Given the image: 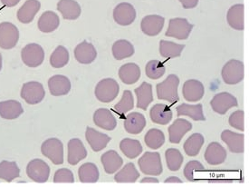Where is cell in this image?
Segmentation results:
<instances>
[{
	"label": "cell",
	"mask_w": 249,
	"mask_h": 187,
	"mask_svg": "<svg viewBox=\"0 0 249 187\" xmlns=\"http://www.w3.org/2000/svg\"><path fill=\"white\" fill-rule=\"evenodd\" d=\"M179 85V78L176 75H170L163 82L158 84L157 96L160 100H166L171 104L179 101L178 94V87Z\"/></svg>",
	"instance_id": "cell-1"
},
{
	"label": "cell",
	"mask_w": 249,
	"mask_h": 187,
	"mask_svg": "<svg viewBox=\"0 0 249 187\" xmlns=\"http://www.w3.org/2000/svg\"><path fill=\"white\" fill-rule=\"evenodd\" d=\"M138 164L141 171L147 175L158 176L163 171L160 154L157 152H146L139 159Z\"/></svg>",
	"instance_id": "cell-2"
},
{
	"label": "cell",
	"mask_w": 249,
	"mask_h": 187,
	"mask_svg": "<svg viewBox=\"0 0 249 187\" xmlns=\"http://www.w3.org/2000/svg\"><path fill=\"white\" fill-rule=\"evenodd\" d=\"M120 86L117 81L112 78H105L100 81L95 87V96L100 102L110 103L118 96Z\"/></svg>",
	"instance_id": "cell-3"
},
{
	"label": "cell",
	"mask_w": 249,
	"mask_h": 187,
	"mask_svg": "<svg viewBox=\"0 0 249 187\" xmlns=\"http://www.w3.org/2000/svg\"><path fill=\"white\" fill-rule=\"evenodd\" d=\"M41 152L43 155L52 161L53 165H62L64 163V146L57 138H49L42 144Z\"/></svg>",
	"instance_id": "cell-4"
},
{
	"label": "cell",
	"mask_w": 249,
	"mask_h": 187,
	"mask_svg": "<svg viewBox=\"0 0 249 187\" xmlns=\"http://www.w3.org/2000/svg\"><path fill=\"white\" fill-rule=\"evenodd\" d=\"M20 95L27 104L36 105L44 100L46 96V91L41 83L32 81L23 85Z\"/></svg>",
	"instance_id": "cell-5"
},
{
	"label": "cell",
	"mask_w": 249,
	"mask_h": 187,
	"mask_svg": "<svg viewBox=\"0 0 249 187\" xmlns=\"http://www.w3.org/2000/svg\"><path fill=\"white\" fill-rule=\"evenodd\" d=\"M245 67L243 62L236 59L230 60L222 68V78L228 85H236L244 78Z\"/></svg>",
	"instance_id": "cell-6"
},
{
	"label": "cell",
	"mask_w": 249,
	"mask_h": 187,
	"mask_svg": "<svg viewBox=\"0 0 249 187\" xmlns=\"http://www.w3.org/2000/svg\"><path fill=\"white\" fill-rule=\"evenodd\" d=\"M193 27L194 26L186 19H172L170 20L168 30L165 35L166 37H174L178 40H185L189 38Z\"/></svg>",
	"instance_id": "cell-7"
},
{
	"label": "cell",
	"mask_w": 249,
	"mask_h": 187,
	"mask_svg": "<svg viewBox=\"0 0 249 187\" xmlns=\"http://www.w3.org/2000/svg\"><path fill=\"white\" fill-rule=\"evenodd\" d=\"M21 58L27 67H39L45 60V52L38 44H28L22 49Z\"/></svg>",
	"instance_id": "cell-8"
},
{
	"label": "cell",
	"mask_w": 249,
	"mask_h": 187,
	"mask_svg": "<svg viewBox=\"0 0 249 187\" xmlns=\"http://www.w3.org/2000/svg\"><path fill=\"white\" fill-rule=\"evenodd\" d=\"M19 39L18 27L10 22L0 24V47L3 49H12L17 46Z\"/></svg>",
	"instance_id": "cell-9"
},
{
	"label": "cell",
	"mask_w": 249,
	"mask_h": 187,
	"mask_svg": "<svg viewBox=\"0 0 249 187\" xmlns=\"http://www.w3.org/2000/svg\"><path fill=\"white\" fill-rule=\"evenodd\" d=\"M27 176L36 183H46L50 175V167L45 161L34 159L26 167Z\"/></svg>",
	"instance_id": "cell-10"
},
{
	"label": "cell",
	"mask_w": 249,
	"mask_h": 187,
	"mask_svg": "<svg viewBox=\"0 0 249 187\" xmlns=\"http://www.w3.org/2000/svg\"><path fill=\"white\" fill-rule=\"evenodd\" d=\"M210 106L217 114H225L230 108L237 107L238 103L234 95L228 92H222L213 97L210 102Z\"/></svg>",
	"instance_id": "cell-11"
},
{
	"label": "cell",
	"mask_w": 249,
	"mask_h": 187,
	"mask_svg": "<svg viewBox=\"0 0 249 187\" xmlns=\"http://www.w3.org/2000/svg\"><path fill=\"white\" fill-rule=\"evenodd\" d=\"M113 19L121 26H129L136 19V10L130 3H121L113 10Z\"/></svg>",
	"instance_id": "cell-12"
},
{
	"label": "cell",
	"mask_w": 249,
	"mask_h": 187,
	"mask_svg": "<svg viewBox=\"0 0 249 187\" xmlns=\"http://www.w3.org/2000/svg\"><path fill=\"white\" fill-rule=\"evenodd\" d=\"M192 129V124L183 118H178L170 126L169 140L172 144H179L184 135Z\"/></svg>",
	"instance_id": "cell-13"
},
{
	"label": "cell",
	"mask_w": 249,
	"mask_h": 187,
	"mask_svg": "<svg viewBox=\"0 0 249 187\" xmlns=\"http://www.w3.org/2000/svg\"><path fill=\"white\" fill-rule=\"evenodd\" d=\"M165 19L158 15H150L142 20V32L149 37H155L162 31Z\"/></svg>",
	"instance_id": "cell-14"
},
{
	"label": "cell",
	"mask_w": 249,
	"mask_h": 187,
	"mask_svg": "<svg viewBox=\"0 0 249 187\" xmlns=\"http://www.w3.org/2000/svg\"><path fill=\"white\" fill-rule=\"evenodd\" d=\"M204 93L205 89L203 84L200 81L190 79L184 83L182 94L185 100L189 102H197L201 100Z\"/></svg>",
	"instance_id": "cell-15"
},
{
	"label": "cell",
	"mask_w": 249,
	"mask_h": 187,
	"mask_svg": "<svg viewBox=\"0 0 249 187\" xmlns=\"http://www.w3.org/2000/svg\"><path fill=\"white\" fill-rule=\"evenodd\" d=\"M227 159V151L219 143L212 142L207 147L205 152V160L211 166L223 164Z\"/></svg>",
	"instance_id": "cell-16"
},
{
	"label": "cell",
	"mask_w": 249,
	"mask_h": 187,
	"mask_svg": "<svg viewBox=\"0 0 249 187\" xmlns=\"http://www.w3.org/2000/svg\"><path fill=\"white\" fill-rule=\"evenodd\" d=\"M93 122L97 127L107 131H112L117 127V120L111 110L106 108L97 109L93 114Z\"/></svg>",
	"instance_id": "cell-17"
},
{
	"label": "cell",
	"mask_w": 249,
	"mask_h": 187,
	"mask_svg": "<svg viewBox=\"0 0 249 187\" xmlns=\"http://www.w3.org/2000/svg\"><path fill=\"white\" fill-rule=\"evenodd\" d=\"M86 139L94 152H100L107 147L112 138L107 134L100 133L92 127H87Z\"/></svg>",
	"instance_id": "cell-18"
},
{
	"label": "cell",
	"mask_w": 249,
	"mask_h": 187,
	"mask_svg": "<svg viewBox=\"0 0 249 187\" xmlns=\"http://www.w3.org/2000/svg\"><path fill=\"white\" fill-rule=\"evenodd\" d=\"M48 88L53 96L66 95L71 90V82L65 75H56L48 80Z\"/></svg>",
	"instance_id": "cell-19"
},
{
	"label": "cell",
	"mask_w": 249,
	"mask_h": 187,
	"mask_svg": "<svg viewBox=\"0 0 249 187\" xmlns=\"http://www.w3.org/2000/svg\"><path fill=\"white\" fill-rule=\"evenodd\" d=\"M67 161L71 166L77 165L80 161L84 160L87 156V150L83 142L78 138H73L68 143Z\"/></svg>",
	"instance_id": "cell-20"
},
{
	"label": "cell",
	"mask_w": 249,
	"mask_h": 187,
	"mask_svg": "<svg viewBox=\"0 0 249 187\" xmlns=\"http://www.w3.org/2000/svg\"><path fill=\"white\" fill-rule=\"evenodd\" d=\"M221 139L229 147L230 152L235 154H242L245 148V135L237 134L230 130H225L221 134Z\"/></svg>",
	"instance_id": "cell-21"
},
{
	"label": "cell",
	"mask_w": 249,
	"mask_h": 187,
	"mask_svg": "<svg viewBox=\"0 0 249 187\" xmlns=\"http://www.w3.org/2000/svg\"><path fill=\"white\" fill-rule=\"evenodd\" d=\"M97 56V51L91 43L84 41L79 44L74 49V57L79 63L88 65L95 60Z\"/></svg>",
	"instance_id": "cell-22"
},
{
	"label": "cell",
	"mask_w": 249,
	"mask_h": 187,
	"mask_svg": "<svg viewBox=\"0 0 249 187\" xmlns=\"http://www.w3.org/2000/svg\"><path fill=\"white\" fill-rule=\"evenodd\" d=\"M150 117L154 124L165 126L172 120L173 113L169 106L165 104H156L151 107Z\"/></svg>",
	"instance_id": "cell-23"
},
{
	"label": "cell",
	"mask_w": 249,
	"mask_h": 187,
	"mask_svg": "<svg viewBox=\"0 0 249 187\" xmlns=\"http://www.w3.org/2000/svg\"><path fill=\"white\" fill-rule=\"evenodd\" d=\"M41 4L38 0H26L25 4L18 11V19L23 24H29L38 13Z\"/></svg>",
	"instance_id": "cell-24"
},
{
	"label": "cell",
	"mask_w": 249,
	"mask_h": 187,
	"mask_svg": "<svg viewBox=\"0 0 249 187\" xmlns=\"http://www.w3.org/2000/svg\"><path fill=\"white\" fill-rule=\"evenodd\" d=\"M146 127L145 116L141 113L132 112L124 119V128L127 133L131 134H141Z\"/></svg>",
	"instance_id": "cell-25"
},
{
	"label": "cell",
	"mask_w": 249,
	"mask_h": 187,
	"mask_svg": "<svg viewBox=\"0 0 249 187\" xmlns=\"http://www.w3.org/2000/svg\"><path fill=\"white\" fill-rule=\"evenodd\" d=\"M102 164L107 174H112L116 173L124 165V160L121 155L114 150H109L102 155Z\"/></svg>",
	"instance_id": "cell-26"
},
{
	"label": "cell",
	"mask_w": 249,
	"mask_h": 187,
	"mask_svg": "<svg viewBox=\"0 0 249 187\" xmlns=\"http://www.w3.org/2000/svg\"><path fill=\"white\" fill-rule=\"evenodd\" d=\"M57 9L63 18L67 20L77 19L82 12L78 2L75 0H60L57 4Z\"/></svg>",
	"instance_id": "cell-27"
},
{
	"label": "cell",
	"mask_w": 249,
	"mask_h": 187,
	"mask_svg": "<svg viewBox=\"0 0 249 187\" xmlns=\"http://www.w3.org/2000/svg\"><path fill=\"white\" fill-rule=\"evenodd\" d=\"M24 109L18 101L7 100L0 102V116L4 119L13 120L23 114Z\"/></svg>",
	"instance_id": "cell-28"
},
{
	"label": "cell",
	"mask_w": 249,
	"mask_h": 187,
	"mask_svg": "<svg viewBox=\"0 0 249 187\" xmlns=\"http://www.w3.org/2000/svg\"><path fill=\"white\" fill-rule=\"evenodd\" d=\"M245 7L243 4H236L230 7L227 15V20L230 27L236 30H244L245 27Z\"/></svg>",
	"instance_id": "cell-29"
},
{
	"label": "cell",
	"mask_w": 249,
	"mask_h": 187,
	"mask_svg": "<svg viewBox=\"0 0 249 187\" xmlns=\"http://www.w3.org/2000/svg\"><path fill=\"white\" fill-rule=\"evenodd\" d=\"M119 76L126 85H133L141 77V68L134 63H127L119 69Z\"/></svg>",
	"instance_id": "cell-30"
},
{
	"label": "cell",
	"mask_w": 249,
	"mask_h": 187,
	"mask_svg": "<svg viewBox=\"0 0 249 187\" xmlns=\"http://www.w3.org/2000/svg\"><path fill=\"white\" fill-rule=\"evenodd\" d=\"M134 92L137 96L138 108L146 111L150 104L153 101L152 86L147 82H143L140 87L135 88Z\"/></svg>",
	"instance_id": "cell-31"
},
{
	"label": "cell",
	"mask_w": 249,
	"mask_h": 187,
	"mask_svg": "<svg viewBox=\"0 0 249 187\" xmlns=\"http://www.w3.org/2000/svg\"><path fill=\"white\" fill-rule=\"evenodd\" d=\"M59 25V17L53 11H46L42 14L37 24L40 31L44 33H51L57 29Z\"/></svg>",
	"instance_id": "cell-32"
},
{
	"label": "cell",
	"mask_w": 249,
	"mask_h": 187,
	"mask_svg": "<svg viewBox=\"0 0 249 187\" xmlns=\"http://www.w3.org/2000/svg\"><path fill=\"white\" fill-rule=\"evenodd\" d=\"M178 116H190L191 119L195 121H205L206 117L204 115L203 107L201 104L197 105H188L181 104L176 108Z\"/></svg>",
	"instance_id": "cell-33"
},
{
	"label": "cell",
	"mask_w": 249,
	"mask_h": 187,
	"mask_svg": "<svg viewBox=\"0 0 249 187\" xmlns=\"http://www.w3.org/2000/svg\"><path fill=\"white\" fill-rule=\"evenodd\" d=\"M120 149L126 157L130 159H134L142 153V147L140 141L131 138H124L121 141Z\"/></svg>",
	"instance_id": "cell-34"
},
{
	"label": "cell",
	"mask_w": 249,
	"mask_h": 187,
	"mask_svg": "<svg viewBox=\"0 0 249 187\" xmlns=\"http://www.w3.org/2000/svg\"><path fill=\"white\" fill-rule=\"evenodd\" d=\"M134 54V47L131 42L121 39L116 41L112 46V55L116 60H123L131 57Z\"/></svg>",
	"instance_id": "cell-35"
},
{
	"label": "cell",
	"mask_w": 249,
	"mask_h": 187,
	"mask_svg": "<svg viewBox=\"0 0 249 187\" xmlns=\"http://www.w3.org/2000/svg\"><path fill=\"white\" fill-rule=\"evenodd\" d=\"M204 136L201 134H193L186 140L183 148L185 153L189 156H196L199 154L201 148L203 147Z\"/></svg>",
	"instance_id": "cell-36"
},
{
	"label": "cell",
	"mask_w": 249,
	"mask_h": 187,
	"mask_svg": "<svg viewBox=\"0 0 249 187\" xmlns=\"http://www.w3.org/2000/svg\"><path fill=\"white\" fill-rule=\"evenodd\" d=\"M78 176L82 183H96L99 180V170L92 163H86L79 168Z\"/></svg>",
	"instance_id": "cell-37"
},
{
	"label": "cell",
	"mask_w": 249,
	"mask_h": 187,
	"mask_svg": "<svg viewBox=\"0 0 249 187\" xmlns=\"http://www.w3.org/2000/svg\"><path fill=\"white\" fill-rule=\"evenodd\" d=\"M19 175V167H18L16 162L5 160L0 163V179L10 183Z\"/></svg>",
	"instance_id": "cell-38"
},
{
	"label": "cell",
	"mask_w": 249,
	"mask_h": 187,
	"mask_svg": "<svg viewBox=\"0 0 249 187\" xmlns=\"http://www.w3.org/2000/svg\"><path fill=\"white\" fill-rule=\"evenodd\" d=\"M185 45H179L171 41L161 40L160 42V53L165 58L178 57L183 51Z\"/></svg>",
	"instance_id": "cell-39"
},
{
	"label": "cell",
	"mask_w": 249,
	"mask_h": 187,
	"mask_svg": "<svg viewBox=\"0 0 249 187\" xmlns=\"http://www.w3.org/2000/svg\"><path fill=\"white\" fill-rule=\"evenodd\" d=\"M139 177L140 173L136 167L132 163H129L114 175V180L117 183H135Z\"/></svg>",
	"instance_id": "cell-40"
},
{
	"label": "cell",
	"mask_w": 249,
	"mask_h": 187,
	"mask_svg": "<svg viewBox=\"0 0 249 187\" xmlns=\"http://www.w3.org/2000/svg\"><path fill=\"white\" fill-rule=\"evenodd\" d=\"M144 142L146 146L151 149H159L165 143V135L163 132L157 128L150 129L145 134Z\"/></svg>",
	"instance_id": "cell-41"
},
{
	"label": "cell",
	"mask_w": 249,
	"mask_h": 187,
	"mask_svg": "<svg viewBox=\"0 0 249 187\" xmlns=\"http://www.w3.org/2000/svg\"><path fill=\"white\" fill-rule=\"evenodd\" d=\"M133 107H134L133 95L130 90H125L123 94L122 99L120 100L118 104L114 106L113 110L116 114H118L121 116V118H123V116L126 113H128L129 111H131V109H133Z\"/></svg>",
	"instance_id": "cell-42"
},
{
	"label": "cell",
	"mask_w": 249,
	"mask_h": 187,
	"mask_svg": "<svg viewBox=\"0 0 249 187\" xmlns=\"http://www.w3.org/2000/svg\"><path fill=\"white\" fill-rule=\"evenodd\" d=\"M165 157H166L167 167L172 172H176L178 170H179L183 164V155L175 148H170L166 150Z\"/></svg>",
	"instance_id": "cell-43"
},
{
	"label": "cell",
	"mask_w": 249,
	"mask_h": 187,
	"mask_svg": "<svg viewBox=\"0 0 249 187\" xmlns=\"http://www.w3.org/2000/svg\"><path fill=\"white\" fill-rule=\"evenodd\" d=\"M69 62V52L66 47L59 46L56 47L50 56V64L53 68H62Z\"/></svg>",
	"instance_id": "cell-44"
},
{
	"label": "cell",
	"mask_w": 249,
	"mask_h": 187,
	"mask_svg": "<svg viewBox=\"0 0 249 187\" xmlns=\"http://www.w3.org/2000/svg\"><path fill=\"white\" fill-rule=\"evenodd\" d=\"M146 75L153 79L156 80L163 76L164 74L166 72V67L164 66L163 63L159 60H151L147 64L146 66Z\"/></svg>",
	"instance_id": "cell-45"
},
{
	"label": "cell",
	"mask_w": 249,
	"mask_h": 187,
	"mask_svg": "<svg viewBox=\"0 0 249 187\" xmlns=\"http://www.w3.org/2000/svg\"><path fill=\"white\" fill-rule=\"evenodd\" d=\"M205 170L203 165L198 161L193 160L189 162L186 167H184L183 174L186 179L190 182H195V173L202 172Z\"/></svg>",
	"instance_id": "cell-46"
},
{
	"label": "cell",
	"mask_w": 249,
	"mask_h": 187,
	"mask_svg": "<svg viewBox=\"0 0 249 187\" xmlns=\"http://www.w3.org/2000/svg\"><path fill=\"white\" fill-rule=\"evenodd\" d=\"M230 127H234L239 131L245 130V113L243 110H237L230 114L229 119Z\"/></svg>",
	"instance_id": "cell-47"
},
{
	"label": "cell",
	"mask_w": 249,
	"mask_h": 187,
	"mask_svg": "<svg viewBox=\"0 0 249 187\" xmlns=\"http://www.w3.org/2000/svg\"><path fill=\"white\" fill-rule=\"evenodd\" d=\"M54 183H73L74 177L72 171L67 168H61L53 175Z\"/></svg>",
	"instance_id": "cell-48"
},
{
	"label": "cell",
	"mask_w": 249,
	"mask_h": 187,
	"mask_svg": "<svg viewBox=\"0 0 249 187\" xmlns=\"http://www.w3.org/2000/svg\"><path fill=\"white\" fill-rule=\"evenodd\" d=\"M185 9H191L197 6L198 0H179Z\"/></svg>",
	"instance_id": "cell-49"
},
{
	"label": "cell",
	"mask_w": 249,
	"mask_h": 187,
	"mask_svg": "<svg viewBox=\"0 0 249 187\" xmlns=\"http://www.w3.org/2000/svg\"><path fill=\"white\" fill-rule=\"evenodd\" d=\"M1 3L7 7H13L17 6L20 2V0H0Z\"/></svg>",
	"instance_id": "cell-50"
},
{
	"label": "cell",
	"mask_w": 249,
	"mask_h": 187,
	"mask_svg": "<svg viewBox=\"0 0 249 187\" xmlns=\"http://www.w3.org/2000/svg\"><path fill=\"white\" fill-rule=\"evenodd\" d=\"M165 183H178V184H180V183H182V181H181V179L178 178V177H175V176H171V177L167 178L165 180Z\"/></svg>",
	"instance_id": "cell-51"
},
{
	"label": "cell",
	"mask_w": 249,
	"mask_h": 187,
	"mask_svg": "<svg viewBox=\"0 0 249 187\" xmlns=\"http://www.w3.org/2000/svg\"><path fill=\"white\" fill-rule=\"evenodd\" d=\"M141 183H159V180L157 178H153V177H144L143 179H142Z\"/></svg>",
	"instance_id": "cell-52"
},
{
	"label": "cell",
	"mask_w": 249,
	"mask_h": 187,
	"mask_svg": "<svg viewBox=\"0 0 249 187\" xmlns=\"http://www.w3.org/2000/svg\"><path fill=\"white\" fill-rule=\"evenodd\" d=\"M2 69V55L0 54V71Z\"/></svg>",
	"instance_id": "cell-53"
}]
</instances>
